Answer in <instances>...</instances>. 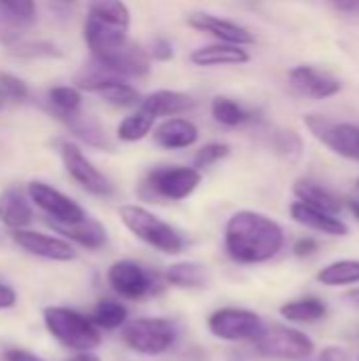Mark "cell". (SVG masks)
Instances as JSON below:
<instances>
[{
	"label": "cell",
	"instance_id": "cell-1",
	"mask_svg": "<svg viewBox=\"0 0 359 361\" xmlns=\"http://www.w3.org/2000/svg\"><path fill=\"white\" fill-rule=\"evenodd\" d=\"M284 228L258 212H237L224 228L226 254L237 264H262L273 260L284 247Z\"/></svg>",
	"mask_w": 359,
	"mask_h": 361
},
{
	"label": "cell",
	"instance_id": "cell-2",
	"mask_svg": "<svg viewBox=\"0 0 359 361\" xmlns=\"http://www.w3.org/2000/svg\"><path fill=\"white\" fill-rule=\"evenodd\" d=\"M42 322L49 334L72 351H93L102 345V330L91 322V317L76 309L47 307L42 311Z\"/></svg>",
	"mask_w": 359,
	"mask_h": 361
},
{
	"label": "cell",
	"instance_id": "cell-3",
	"mask_svg": "<svg viewBox=\"0 0 359 361\" xmlns=\"http://www.w3.org/2000/svg\"><path fill=\"white\" fill-rule=\"evenodd\" d=\"M118 216H121L123 224L127 226V231L133 237H138L140 241H144L148 247H152L161 254H167V256H176V254L184 252V247H186L184 237L171 224H167L165 220H161L146 207L121 205Z\"/></svg>",
	"mask_w": 359,
	"mask_h": 361
},
{
	"label": "cell",
	"instance_id": "cell-4",
	"mask_svg": "<svg viewBox=\"0 0 359 361\" xmlns=\"http://www.w3.org/2000/svg\"><path fill=\"white\" fill-rule=\"evenodd\" d=\"M123 343L142 355H163L178 341V326L165 317H138L121 328Z\"/></svg>",
	"mask_w": 359,
	"mask_h": 361
},
{
	"label": "cell",
	"instance_id": "cell-5",
	"mask_svg": "<svg viewBox=\"0 0 359 361\" xmlns=\"http://www.w3.org/2000/svg\"><path fill=\"white\" fill-rule=\"evenodd\" d=\"M256 353L271 361H305L315 353V343L290 326H271L254 343Z\"/></svg>",
	"mask_w": 359,
	"mask_h": 361
},
{
	"label": "cell",
	"instance_id": "cell-6",
	"mask_svg": "<svg viewBox=\"0 0 359 361\" xmlns=\"http://www.w3.org/2000/svg\"><path fill=\"white\" fill-rule=\"evenodd\" d=\"M209 332L226 343H256L267 330L262 317L250 309L224 307L209 315Z\"/></svg>",
	"mask_w": 359,
	"mask_h": 361
},
{
	"label": "cell",
	"instance_id": "cell-7",
	"mask_svg": "<svg viewBox=\"0 0 359 361\" xmlns=\"http://www.w3.org/2000/svg\"><path fill=\"white\" fill-rule=\"evenodd\" d=\"M201 184V171L184 165L157 167L146 176V186L152 195L167 201L188 199Z\"/></svg>",
	"mask_w": 359,
	"mask_h": 361
},
{
	"label": "cell",
	"instance_id": "cell-8",
	"mask_svg": "<svg viewBox=\"0 0 359 361\" xmlns=\"http://www.w3.org/2000/svg\"><path fill=\"white\" fill-rule=\"evenodd\" d=\"M307 129L332 152L343 159H351L359 163V127L351 123H334L322 114L305 116Z\"/></svg>",
	"mask_w": 359,
	"mask_h": 361
},
{
	"label": "cell",
	"instance_id": "cell-9",
	"mask_svg": "<svg viewBox=\"0 0 359 361\" xmlns=\"http://www.w3.org/2000/svg\"><path fill=\"white\" fill-rule=\"evenodd\" d=\"M59 154L63 161V167L68 171V176L87 192L95 195V197H110L114 192L112 182L83 154V150L72 144V142H61L59 146Z\"/></svg>",
	"mask_w": 359,
	"mask_h": 361
},
{
	"label": "cell",
	"instance_id": "cell-10",
	"mask_svg": "<svg viewBox=\"0 0 359 361\" xmlns=\"http://www.w3.org/2000/svg\"><path fill=\"white\" fill-rule=\"evenodd\" d=\"M106 277L112 292L127 300H142L157 292L152 275L135 260H116L110 264Z\"/></svg>",
	"mask_w": 359,
	"mask_h": 361
},
{
	"label": "cell",
	"instance_id": "cell-11",
	"mask_svg": "<svg viewBox=\"0 0 359 361\" xmlns=\"http://www.w3.org/2000/svg\"><path fill=\"white\" fill-rule=\"evenodd\" d=\"M28 197L38 209H42L49 216L51 222L70 224V222H78L87 216V212L74 199H70L68 195H63L61 190L53 188L47 182H38V180L30 182Z\"/></svg>",
	"mask_w": 359,
	"mask_h": 361
},
{
	"label": "cell",
	"instance_id": "cell-12",
	"mask_svg": "<svg viewBox=\"0 0 359 361\" xmlns=\"http://www.w3.org/2000/svg\"><path fill=\"white\" fill-rule=\"evenodd\" d=\"M97 63L106 66L108 70H112L114 74L123 76V78H142L150 72V55L148 51L133 42L131 38H127L125 42H121L118 47L95 55L93 57Z\"/></svg>",
	"mask_w": 359,
	"mask_h": 361
},
{
	"label": "cell",
	"instance_id": "cell-13",
	"mask_svg": "<svg viewBox=\"0 0 359 361\" xmlns=\"http://www.w3.org/2000/svg\"><path fill=\"white\" fill-rule=\"evenodd\" d=\"M288 80L290 87L307 99H328L343 91V82L336 76L313 66H294L288 72Z\"/></svg>",
	"mask_w": 359,
	"mask_h": 361
},
{
	"label": "cell",
	"instance_id": "cell-14",
	"mask_svg": "<svg viewBox=\"0 0 359 361\" xmlns=\"http://www.w3.org/2000/svg\"><path fill=\"white\" fill-rule=\"evenodd\" d=\"M13 241L28 254L44 258V260H53V262H70L76 260V250L74 245H70V241L61 239V237H51L44 233H36V231H28V228H19V231H11Z\"/></svg>",
	"mask_w": 359,
	"mask_h": 361
},
{
	"label": "cell",
	"instance_id": "cell-15",
	"mask_svg": "<svg viewBox=\"0 0 359 361\" xmlns=\"http://www.w3.org/2000/svg\"><path fill=\"white\" fill-rule=\"evenodd\" d=\"M188 25L199 30V32H205V34H212L216 36L220 42H231V44H252L254 42V36L248 27L235 23V21H229V19H222L218 15H212V13H193L188 15Z\"/></svg>",
	"mask_w": 359,
	"mask_h": 361
},
{
	"label": "cell",
	"instance_id": "cell-16",
	"mask_svg": "<svg viewBox=\"0 0 359 361\" xmlns=\"http://www.w3.org/2000/svg\"><path fill=\"white\" fill-rule=\"evenodd\" d=\"M290 216L298 224H303V226H307L311 231L330 235V237H347L349 235V226L339 216L322 212L317 207H311V205H307L303 201H294L290 205Z\"/></svg>",
	"mask_w": 359,
	"mask_h": 361
},
{
	"label": "cell",
	"instance_id": "cell-17",
	"mask_svg": "<svg viewBox=\"0 0 359 361\" xmlns=\"http://www.w3.org/2000/svg\"><path fill=\"white\" fill-rule=\"evenodd\" d=\"M49 226H51L53 231H57L66 241L78 243V245H83V247H87V250H102V247L106 245V241H108L106 228H104L97 220L89 218V216H85V218L78 220V222H70V224L51 222V220H49Z\"/></svg>",
	"mask_w": 359,
	"mask_h": 361
},
{
	"label": "cell",
	"instance_id": "cell-18",
	"mask_svg": "<svg viewBox=\"0 0 359 361\" xmlns=\"http://www.w3.org/2000/svg\"><path fill=\"white\" fill-rule=\"evenodd\" d=\"M34 220V212L30 205V197L19 186H8L0 192V222L11 228L19 231L25 228Z\"/></svg>",
	"mask_w": 359,
	"mask_h": 361
},
{
	"label": "cell",
	"instance_id": "cell-19",
	"mask_svg": "<svg viewBox=\"0 0 359 361\" xmlns=\"http://www.w3.org/2000/svg\"><path fill=\"white\" fill-rule=\"evenodd\" d=\"M197 137H199L197 125L186 118H167L154 129V142L167 150L188 148L197 142Z\"/></svg>",
	"mask_w": 359,
	"mask_h": 361
},
{
	"label": "cell",
	"instance_id": "cell-20",
	"mask_svg": "<svg viewBox=\"0 0 359 361\" xmlns=\"http://www.w3.org/2000/svg\"><path fill=\"white\" fill-rule=\"evenodd\" d=\"M190 61L197 63V66H203V68H209V66H237V63L250 61V53L241 44L216 42V44H207V47H201V49L193 51Z\"/></svg>",
	"mask_w": 359,
	"mask_h": 361
},
{
	"label": "cell",
	"instance_id": "cell-21",
	"mask_svg": "<svg viewBox=\"0 0 359 361\" xmlns=\"http://www.w3.org/2000/svg\"><path fill=\"white\" fill-rule=\"evenodd\" d=\"M140 106L144 110H148L154 118H159V116H176V114H182V112L195 108V99L188 93L161 89V91L146 95Z\"/></svg>",
	"mask_w": 359,
	"mask_h": 361
},
{
	"label": "cell",
	"instance_id": "cell-22",
	"mask_svg": "<svg viewBox=\"0 0 359 361\" xmlns=\"http://www.w3.org/2000/svg\"><path fill=\"white\" fill-rule=\"evenodd\" d=\"M294 195H296V201H303L311 207H317V209L334 214V216H339L343 209V203L334 192H330L322 184L307 180V178H300L294 182Z\"/></svg>",
	"mask_w": 359,
	"mask_h": 361
},
{
	"label": "cell",
	"instance_id": "cell-23",
	"mask_svg": "<svg viewBox=\"0 0 359 361\" xmlns=\"http://www.w3.org/2000/svg\"><path fill=\"white\" fill-rule=\"evenodd\" d=\"M281 317L290 324H315L328 315V305L322 298L307 296L298 300H290L279 309Z\"/></svg>",
	"mask_w": 359,
	"mask_h": 361
},
{
	"label": "cell",
	"instance_id": "cell-24",
	"mask_svg": "<svg viewBox=\"0 0 359 361\" xmlns=\"http://www.w3.org/2000/svg\"><path fill=\"white\" fill-rule=\"evenodd\" d=\"M165 281L180 290H199L207 286V269L199 262H176L165 271Z\"/></svg>",
	"mask_w": 359,
	"mask_h": 361
},
{
	"label": "cell",
	"instance_id": "cell-25",
	"mask_svg": "<svg viewBox=\"0 0 359 361\" xmlns=\"http://www.w3.org/2000/svg\"><path fill=\"white\" fill-rule=\"evenodd\" d=\"M212 114L220 125L226 127H241L256 118V112L239 104L237 99H231L226 95H218L212 102Z\"/></svg>",
	"mask_w": 359,
	"mask_h": 361
},
{
	"label": "cell",
	"instance_id": "cell-26",
	"mask_svg": "<svg viewBox=\"0 0 359 361\" xmlns=\"http://www.w3.org/2000/svg\"><path fill=\"white\" fill-rule=\"evenodd\" d=\"M322 286L326 288H345L359 283V260H336L332 264H326L317 277Z\"/></svg>",
	"mask_w": 359,
	"mask_h": 361
},
{
	"label": "cell",
	"instance_id": "cell-27",
	"mask_svg": "<svg viewBox=\"0 0 359 361\" xmlns=\"http://www.w3.org/2000/svg\"><path fill=\"white\" fill-rule=\"evenodd\" d=\"M87 17H93L104 23H112L118 27L129 30V8L123 0H89V13Z\"/></svg>",
	"mask_w": 359,
	"mask_h": 361
},
{
	"label": "cell",
	"instance_id": "cell-28",
	"mask_svg": "<svg viewBox=\"0 0 359 361\" xmlns=\"http://www.w3.org/2000/svg\"><path fill=\"white\" fill-rule=\"evenodd\" d=\"M47 102L55 116L61 121H70L74 114L80 112V91L76 87H53L47 93Z\"/></svg>",
	"mask_w": 359,
	"mask_h": 361
},
{
	"label": "cell",
	"instance_id": "cell-29",
	"mask_svg": "<svg viewBox=\"0 0 359 361\" xmlns=\"http://www.w3.org/2000/svg\"><path fill=\"white\" fill-rule=\"evenodd\" d=\"M154 121H157V118H154L148 110H144L142 106H138V110H135L133 114H129V116L118 125L116 135H118L123 142H140V140H144V137L152 131Z\"/></svg>",
	"mask_w": 359,
	"mask_h": 361
},
{
	"label": "cell",
	"instance_id": "cell-30",
	"mask_svg": "<svg viewBox=\"0 0 359 361\" xmlns=\"http://www.w3.org/2000/svg\"><path fill=\"white\" fill-rule=\"evenodd\" d=\"M129 319V311L125 305L116 302V300H102L97 302V307L93 309L91 322L99 328V330H116L123 328Z\"/></svg>",
	"mask_w": 359,
	"mask_h": 361
},
{
	"label": "cell",
	"instance_id": "cell-31",
	"mask_svg": "<svg viewBox=\"0 0 359 361\" xmlns=\"http://www.w3.org/2000/svg\"><path fill=\"white\" fill-rule=\"evenodd\" d=\"M66 123L70 125L72 133L78 135V137H80L83 142H87L89 146L104 148V150H112V144L108 142L106 133L102 131V127H99L93 118L80 116V112H78V114H74V116H72L70 121H66Z\"/></svg>",
	"mask_w": 359,
	"mask_h": 361
},
{
	"label": "cell",
	"instance_id": "cell-32",
	"mask_svg": "<svg viewBox=\"0 0 359 361\" xmlns=\"http://www.w3.org/2000/svg\"><path fill=\"white\" fill-rule=\"evenodd\" d=\"M11 49V55L15 57H25V59H40V57H61V49L55 47L53 42L49 40H30V38H21L17 40Z\"/></svg>",
	"mask_w": 359,
	"mask_h": 361
},
{
	"label": "cell",
	"instance_id": "cell-33",
	"mask_svg": "<svg viewBox=\"0 0 359 361\" xmlns=\"http://www.w3.org/2000/svg\"><path fill=\"white\" fill-rule=\"evenodd\" d=\"M97 95H102L108 104H112V106H121V108H125V106H133V104H138V102H140V93H138V89H133L131 85H127V82H125V78H121V80H116V82L108 85V87H106V89H102Z\"/></svg>",
	"mask_w": 359,
	"mask_h": 361
},
{
	"label": "cell",
	"instance_id": "cell-34",
	"mask_svg": "<svg viewBox=\"0 0 359 361\" xmlns=\"http://www.w3.org/2000/svg\"><path fill=\"white\" fill-rule=\"evenodd\" d=\"M28 21L19 19L17 15L8 13L4 6H0V42L6 47H13L17 40L23 38V25Z\"/></svg>",
	"mask_w": 359,
	"mask_h": 361
},
{
	"label": "cell",
	"instance_id": "cell-35",
	"mask_svg": "<svg viewBox=\"0 0 359 361\" xmlns=\"http://www.w3.org/2000/svg\"><path fill=\"white\" fill-rule=\"evenodd\" d=\"M231 154V146L229 144H222V142H212V144H205L197 154H195V163L193 167L195 169H209L214 167L216 163H220L222 159H226Z\"/></svg>",
	"mask_w": 359,
	"mask_h": 361
},
{
	"label": "cell",
	"instance_id": "cell-36",
	"mask_svg": "<svg viewBox=\"0 0 359 361\" xmlns=\"http://www.w3.org/2000/svg\"><path fill=\"white\" fill-rule=\"evenodd\" d=\"M0 89L6 95L8 102H23V99H28V85L21 78L13 76V74L0 72Z\"/></svg>",
	"mask_w": 359,
	"mask_h": 361
},
{
	"label": "cell",
	"instance_id": "cell-37",
	"mask_svg": "<svg viewBox=\"0 0 359 361\" xmlns=\"http://www.w3.org/2000/svg\"><path fill=\"white\" fill-rule=\"evenodd\" d=\"M0 6H4L8 13L17 15L23 21H32L36 13L34 0H0Z\"/></svg>",
	"mask_w": 359,
	"mask_h": 361
},
{
	"label": "cell",
	"instance_id": "cell-38",
	"mask_svg": "<svg viewBox=\"0 0 359 361\" xmlns=\"http://www.w3.org/2000/svg\"><path fill=\"white\" fill-rule=\"evenodd\" d=\"M148 55H150V59L154 57L157 61H169L174 57V47H171V42L167 38L159 36V38L152 40V47H150Z\"/></svg>",
	"mask_w": 359,
	"mask_h": 361
},
{
	"label": "cell",
	"instance_id": "cell-39",
	"mask_svg": "<svg viewBox=\"0 0 359 361\" xmlns=\"http://www.w3.org/2000/svg\"><path fill=\"white\" fill-rule=\"evenodd\" d=\"M277 150L281 154H300V140L294 133H279L277 135Z\"/></svg>",
	"mask_w": 359,
	"mask_h": 361
},
{
	"label": "cell",
	"instance_id": "cell-40",
	"mask_svg": "<svg viewBox=\"0 0 359 361\" xmlns=\"http://www.w3.org/2000/svg\"><path fill=\"white\" fill-rule=\"evenodd\" d=\"M317 241L315 239H309V237H305V239H298L296 241V245H294V254L298 256V258H309V256H313L315 252H317Z\"/></svg>",
	"mask_w": 359,
	"mask_h": 361
},
{
	"label": "cell",
	"instance_id": "cell-41",
	"mask_svg": "<svg viewBox=\"0 0 359 361\" xmlns=\"http://www.w3.org/2000/svg\"><path fill=\"white\" fill-rule=\"evenodd\" d=\"M15 305H17V292L8 283L0 281V311L13 309Z\"/></svg>",
	"mask_w": 359,
	"mask_h": 361
},
{
	"label": "cell",
	"instance_id": "cell-42",
	"mask_svg": "<svg viewBox=\"0 0 359 361\" xmlns=\"http://www.w3.org/2000/svg\"><path fill=\"white\" fill-rule=\"evenodd\" d=\"M4 361H44L42 357H38L36 353L32 351H25V349H6L4 351Z\"/></svg>",
	"mask_w": 359,
	"mask_h": 361
},
{
	"label": "cell",
	"instance_id": "cell-43",
	"mask_svg": "<svg viewBox=\"0 0 359 361\" xmlns=\"http://www.w3.org/2000/svg\"><path fill=\"white\" fill-rule=\"evenodd\" d=\"M349 353L343 347H326L320 355V361H347Z\"/></svg>",
	"mask_w": 359,
	"mask_h": 361
},
{
	"label": "cell",
	"instance_id": "cell-44",
	"mask_svg": "<svg viewBox=\"0 0 359 361\" xmlns=\"http://www.w3.org/2000/svg\"><path fill=\"white\" fill-rule=\"evenodd\" d=\"M332 8L341 13H359V0H328Z\"/></svg>",
	"mask_w": 359,
	"mask_h": 361
},
{
	"label": "cell",
	"instance_id": "cell-45",
	"mask_svg": "<svg viewBox=\"0 0 359 361\" xmlns=\"http://www.w3.org/2000/svg\"><path fill=\"white\" fill-rule=\"evenodd\" d=\"M66 361H102L93 351H76V355H72Z\"/></svg>",
	"mask_w": 359,
	"mask_h": 361
},
{
	"label": "cell",
	"instance_id": "cell-46",
	"mask_svg": "<svg viewBox=\"0 0 359 361\" xmlns=\"http://www.w3.org/2000/svg\"><path fill=\"white\" fill-rule=\"evenodd\" d=\"M345 302H347L349 307H353V309H359V288L349 290V292L345 294Z\"/></svg>",
	"mask_w": 359,
	"mask_h": 361
},
{
	"label": "cell",
	"instance_id": "cell-47",
	"mask_svg": "<svg viewBox=\"0 0 359 361\" xmlns=\"http://www.w3.org/2000/svg\"><path fill=\"white\" fill-rule=\"evenodd\" d=\"M347 207H349V212L353 214V218H355V220L359 222V201L358 199H349V201H347Z\"/></svg>",
	"mask_w": 359,
	"mask_h": 361
},
{
	"label": "cell",
	"instance_id": "cell-48",
	"mask_svg": "<svg viewBox=\"0 0 359 361\" xmlns=\"http://www.w3.org/2000/svg\"><path fill=\"white\" fill-rule=\"evenodd\" d=\"M6 102H8V99H6V95L2 93V89H0V110L4 108V104H6Z\"/></svg>",
	"mask_w": 359,
	"mask_h": 361
},
{
	"label": "cell",
	"instance_id": "cell-49",
	"mask_svg": "<svg viewBox=\"0 0 359 361\" xmlns=\"http://www.w3.org/2000/svg\"><path fill=\"white\" fill-rule=\"evenodd\" d=\"M61 2H74V0H61Z\"/></svg>",
	"mask_w": 359,
	"mask_h": 361
},
{
	"label": "cell",
	"instance_id": "cell-50",
	"mask_svg": "<svg viewBox=\"0 0 359 361\" xmlns=\"http://www.w3.org/2000/svg\"><path fill=\"white\" fill-rule=\"evenodd\" d=\"M358 188H359V180H358Z\"/></svg>",
	"mask_w": 359,
	"mask_h": 361
},
{
	"label": "cell",
	"instance_id": "cell-51",
	"mask_svg": "<svg viewBox=\"0 0 359 361\" xmlns=\"http://www.w3.org/2000/svg\"><path fill=\"white\" fill-rule=\"evenodd\" d=\"M358 361H359V360H358Z\"/></svg>",
	"mask_w": 359,
	"mask_h": 361
}]
</instances>
